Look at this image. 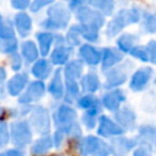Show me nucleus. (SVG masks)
<instances>
[{
    "label": "nucleus",
    "instance_id": "20",
    "mask_svg": "<svg viewBox=\"0 0 156 156\" xmlns=\"http://www.w3.org/2000/svg\"><path fill=\"white\" fill-rule=\"evenodd\" d=\"M68 57H69V50L67 48H63V46H57L51 55V60L56 65L65 63L68 60Z\"/></svg>",
    "mask_w": 156,
    "mask_h": 156
},
{
    "label": "nucleus",
    "instance_id": "13",
    "mask_svg": "<svg viewBox=\"0 0 156 156\" xmlns=\"http://www.w3.org/2000/svg\"><path fill=\"white\" fill-rule=\"evenodd\" d=\"M124 100V96L121 90H113L104 96V105L108 110H116L119 106V102Z\"/></svg>",
    "mask_w": 156,
    "mask_h": 156
},
{
    "label": "nucleus",
    "instance_id": "29",
    "mask_svg": "<svg viewBox=\"0 0 156 156\" xmlns=\"http://www.w3.org/2000/svg\"><path fill=\"white\" fill-rule=\"evenodd\" d=\"M144 28L147 32H156V13H149L144 21Z\"/></svg>",
    "mask_w": 156,
    "mask_h": 156
},
{
    "label": "nucleus",
    "instance_id": "17",
    "mask_svg": "<svg viewBox=\"0 0 156 156\" xmlns=\"http://www.w3.org/2000/svg\"><path fill=\"white\" fill-rule=\"evenodd\" d=\"M89 2L94 9L102 12V15H105V16H110L115 7L113 0H90Z\"/></svg>",
    "mask_w": 156,
    "mask_h": 156
},
{
    "label": "nucleus",
    "instance_id": "28",
    "mask_svg": "<svg viewBox=\"0 0 156 156\" xmlns=\"http://www.w3.org/2000/svg\"><path fill=\"white\" fill-rule=\"evenodd\" d=\"M17 49V40L15 38L1 40V50L4 52H15Z\"/></svg>",
    "mask_w": 156,
    "mask_h": 156
},
{
    "label": "nucleus",
    "instance_id": "10",
    "mask_svg": "<svg viewBox=\"0 0 156 156\" xmlns=\"http://www.w3.org/2000/svg\"><path fill=\"white\" fill-rule=\"evenodd\" d=\"M33 124L35 129L40 133H45L49 129V117L48 112L44 108H37L35 112L33 113Z\"/></svg>",
    "mask_w": 156,
    "mask_h": 156
},
{
    "label": "nucleus",
    "instance_id": "27",
    "mask_svg": "<svg viewBox=\"0 0 156 156\" xmlns=\"http://www.w3.org/2000/svg\"><path fill=\"white\" fill-rule=\"evenodd\" d=\"M13 28L11 26V22L6 21L5 18L1 20V29H0V35H1V40H6V39H12L13 37Z\"/></svg>",
    "mask_w": 156,
    "mask_h": 156
},
{
    "label": "nucleus",
    "instance_id": "26",
    "mask_svg": "<svg viewBox=\"0 0 156 156\" xmlns=\"http://www.w3.org/2000/svg\"><path fill=\"white\" fill-rule=\"evenodd\" d=\"M50 145H51V140H50L49 136L41 138V139H39V140L34 144V146H33V149H32V152L35 154V155L44 154L45 151H48V150L50 149Z\"/></svg>",
    "mask_w": 156,
    "mask_h": 156
},
{
    "label": "nucleus",
    "instance_id": "32",
    "mask_svg": "<svg viewBox=\"0 0 156 156\" xmlns=\"http://www.w3.org/2000/svg\"><path fill=\"white\" fill-rule=\"evenodd\" d=\"M95 104H96V99H94V96H84L79 100V105L84 108H93L95 107Z\"/></svg>",
    "mask_w": 156,
    "mask_h": 156
},
{
    "label": "nucleus",
    "instance_id": "5",
    "mask_svg": "<svg viewBox=\"0 0 156 156\" xmlns=\"http://www.w3.org/2000/svg\"><path fill=\"white\" fill-rule=\"evenodd\" d=\"M12 140L18 146H24L30 140V130L27 122H16L12 124Z\"/></svg>",
    "mask_w": 156,
    "mask_h": 156
},
{
    "label": "nucleus",
    "instance_id": "38",
    "mask_svg": "<svg viewBox=\"0 0 156 156\" xmlns=\"http://www.w3.org/2000/svg\"><path fill=\"white\" fill-rule=\"evenodd\" d=\"M134 156H150V154L144 147H140L134 152Z\"/></svg>",
    "mask_w": 156,
    "mask_h": 156
},
{
    "label": "nucleus",
    "instance_id": "15",
    "mask_svg": "<svg viewBox=\"0 0 156 156\" xmlns=\"http://www.w3.org/2000/svg\"><path fill=\"white\" fill-rule=\"evenodd\" d=\"M37 39L39 41V50L41 52L43 56L48 55L49 50H50V46L54 41V35L51 33H48V32H43V33H38L37 34Z\"/></svg>",
    "mask_w": 156,
    "mask_h": 156
},
{
    "label": "nucleus",
    "instance_id": "33",
    "mask_svg": "<svg viewBox=\"0 0 156 156\" xmlns=\"http://www.w3.org/2000/svg\"><path fill=\"white\" fill-rule=\"evenodd\" d=\"M13 9L17 10H24L28 6H30V0H10Z\"/></svg>",
    "mask_w": 156,
    "mask_h": 156
},
{
    "label": "nucleus",
    "instance_id": "18",
    "mask_svg": "<svg viewBox=\"0 0 156 156\" xmlns=\"http://www.w3.org/2000/svg\"><path fill=\"white\" fill-rule=\"evenodd\" d=\"M50 65L46 60H39L34 67H33V74L37 77V78H48L49 74H50Z\"/></svg>",
    "mask_w": 156,
    "mask_h": 156
},
{
    "label": "nucleus",
    "instance_id": "11",
    "mask_svg": "<svg viewBox=\"0 0 156 156\" xmlns=\"http://www.w3.org/2000/svg\"><path fill=\"white\" fill-rule=\"evenodd\" d=\"M74 117H76L74 110H72L71 107H67V106H61L56 112V124L60 127H62V126L68 127V126H71Z\"/></svg>",
    "mask_w": 156,
    "mask_h": 156
},
{
    "label": "nucleus",
    "instance_id": "3",
    "mask_svg": "<svg viewBox=\"0 0 156 156\" xmlns=\"http://www.w3.org/2000/svg\"><path fill=\"white\" fill-rule=\"evenodd\" d=\"M77 18L80 21L82 24L94 27L98 29L105 23V18H104L102 13H100V11L93 10L87 6H83L77 10Z\"/></svg>",
    "mask_w": 156,
    "mask_h": 156
},
{
    "label": "nucleus",
    "instance_id": "23",
    "mask_svg": "<svg viewBox=\"0 0 156 156\" xmlns=\"http://www.w3.org/2000/svg\"><path fill=\"white\" fill-rule=\"evenodd\" d=\"M80 73H82V65H80V62L72 61V62L68 63V66L66 68V78H67V80H73L74 82V79L78 78Z\"/></svg>",
    "mask_w": 156,
    "mask_h": 156
},
{
    "label": "nucleus",
    "instance_id": "21",
    "mask_svg": "<svg viewBox=\"0 0 156 156\" xmlns=\"http://www.w3.org/2000/svg\"><path fill=\"white\" fill-rule=\"evenodd\" d=\"M49 91L55 99H60L62 96L63 89H62V83H61V79H60V72L58 71L56 72L54 79L51 80V83L49 85Z\"/></svg>",
    "mask_w": 156,
    "mask_h": 156
},
{
    "label": "nucleus",
    "instance_id": "35",
    "mask_svg": "<svg viewBox=\"0 0 156 156\" xmlns=\"http://www.w3.org/2000/svg\"><path fill=\"white\" fill-rule=\"evenodd\" d=\"M90 0H68V7L72 10H78L80 7L84 6V4H87Z\"/></svg>",
    "mask_w": 156,
    "mask_h": 156
},
{
    "label": "nucleus",
    "instance_id": "16",
    "mask_svg": "<svg viewBox=\"0 0 156 156\" xmlns=\"http://www.w3.org/2000/svg\"><path fill=\"white\" fill-rule=\"evenodd\" d=\"M27 83V76L26 74H17L7 84L9 87V93L11 95H17L23 88L24 84Z\"/></svg>",
    "mask_w": 156,
    "mask_h": 156
},
{
    "label": "nucleus",
    "instance_id": "8",
    "mask_svg": "<svg viewBox=\"0 0 156 156\" xmlns=\"http://www.w3.org/2000/svg\"><path fill=\"white\" fill-rule=\"evenodd\" d=\"M15 24L21 37H27L32 29V18L26 12H18L15 17Z\"/></svg>",
    "mask_w": 156,
    "mask_h": 156
},
{
    "label": "nucleus",
    "instance_id": "6",
    "mask_svg": "<svg viewBox=\"0 0 156 156\" xmlns=\"http://www.w3.org/2000/svg\"><path fill=\"white\" fill-rule=\"evenodd\" d=\"M152 71L151 68H141L139 71H136L132 78V82H130V88L133 90H141L144 89V87L147 84L149 79H150V76H151Z\"/></svg>",
    "mask_w": 156,
    "mask_h": 156
},
{
    "label": "nucleus",
    "instance_id": "24",
    "mask_svg": "<svg viewBox=\"0 0 156 156\" xmlns=\"http://www.w3.org/2000/svg\"><path fill=\"white\" fill-rule=\"evenodd\" d=\"M82 87L87 91H94L99 88V79L94 73L87 74L82 80Z\"/></svg>",
    "mask_w": 156,
    "mask_h": 156
},
{
    "label": "nucleus",
    "instance_id": "7",
    "mask_svg": "<svg viewBox=\"0 0 156 156\" xmlns=\"http://www.w3.org/2000/svg\"><path fill=\"white\" fill-rule=\"evenodd\" d=\"M98 133L100 135L104 136H108V135H117V134H122L123 129L119 128L117 124H115L110 118L107 117H101L100 118V127L98 129Z\"/></svg>",
    "mask_w": 156,
    "mask_h": 156
},
{
    "label": "nucleus",
    "instance_id": "14",
    "mask_svg": "<svg viewBox=\"0 0 156 156\" xmlns=\"http://www.w3.org/2000/svg\"><path fill=\"white\" fill-rule=\"evenodd\" d=\"M122 58V55L112 49V48H107L104 50V57H102V66L104 68H110L111 66H113L115 63H117L119 60Z\"/></svg>",
    "mask_w": 156,
    "mask_h": 156
},
{
    "label": "nucleus",
    "instance_id": "19",
    "mask_svg": "<svg viewBox=\"0 0 156 156\" xmlns=\"http://www.w3.org/2000/svg\"><path fill=\"white\" fill-rule=\"evenodd\" d=\"M22 54L28 62H32L38 57V49L33 41L27 40L22 44Z\"/></svg>",
    "mask_w": 156,
    "mask_h": 156
},
{
    "label": "nucleus",
    "instance_id": "36",
    "mask_svg": "<svg viewBox=\"0 0 156 156\" xmlns=\"http://www.w3.org/2000/svg\"><path fill=\"white\" fill-rule=\"evenodd\" d=\"M11 66H12L13 69H18L21 67V57H20V55L15 54L12 56V58H11Z\"/></svg>",
    "mask_w": 156,
    "mask_h": 156
},
{
    "label": "nucleus",
    "instance_id": "12",
    "mask_svg": "<svg viewBox=\"0 0 156 156\" xmlns=\"http://www.w3.org/2000/svg\"><path fill=\"white\" fill-rule=\"evenodd\" d=\"M44 93V84L41 82H33L28 89H27V93L20 99L21 102H28V101H33V100H37L39 99Z\"/></svg>",
    "mask_w": 156,
    "mask_h": 156
},
{
    "label": "nucleus",
    "instance_id": "25",
    "mask_svg": "<svg viewBox=\"0 0 156 156\" xmlns=\"http://www.w3.org/2000/svg\"><path fill=\"white\" fill-rule=\"evenodd\" d=\"M126 79V73L122 72L119 68L118 69H115L110 73V77L107 78V82H106V85L108 87H116V85H119L124 82Z\"/></svg>",
    "mask_w": 156,
    "mask_h": 156
},
{
    "label": "nucleus",
    "instance_id": "30",
    "mask_svg": "<svg viewBox=\"0 0 156 156\" xmlns=\"http://www.w3.org/2000/svg\"><path fill=\"white\" fill-rule=\"evenodd\" d=\"M132 55L140 58L141 61H147L149 60V52H147V49L146 48H143V46H135L132 49Z\"/></svg>",
    "mask_w": 156,
    "mask_h": 156
},
{
    "label": "nucleus",
    "instance_id": "2",
    "mask_svg": "<svg viewBox=\"0 0 156 156\" xmlns=\"http://www.w3.org/2000/svg\"><path fill=\"white\" fill-rule=\"evenodd\" d=\"M69 21V11L62 2L54 4L48 10V20L43 22V27L48 29H61Z\"/></svg>",
    "mask_w": 156,
    "mask_h": 156
},
{
    "label": "nucleus",
    "instance_id": "31",
    "mask_svg": "<svg viewBox=\"0 0 156 156\" xmlns=\"http://www.w3.org/2000/svg\"><path fill=\"white\" fill-rule=\"evenodd\" d=\"M55 0H33V2L30 4L29 9L32 12H37V11H40L43 7L52 4Z\"/></svg>",
    "mask_w": 156,
    "mask_h": 156
},
{
    "label": "nucleus",
    "instance_id": "1",
    "mask_svg": "<svg viewBox=\"0 0 156 156\" xmlns=\"http://www.w3.org/2000/svg\"><path fill=\"white\" fill-rule=\"evenodd\" d=\"M140 20V12L138 9L132 7V9H123L121 10L116 17L107 24V29H106V34L108 37H113L116 35L123 27L129 26L132 23H135Z\"/></svg>",
    "mask_w": 156,
    "mask_h": 156
},
{
    "label": "nucleus",
    "instance_id": "37",
    "mask_svg": "<svg viewBox=\"0 0 156 156\" xmlns=\"http://www.w3.org/2000/svg\"><path fill=\"white\" fill-rule=\"evenodd\" d=\"M1 144L4 145L6 141H7V133H6V124H5V122H2L1 123Z\"/></svg>",
    "mask_w": 156,
    "mask_h": 156
},
{
    "label": "nucleus",
    "instance_id": "34",
    "mask_svg": "<svg viewBox=\"0 0 156 156\" xmlns=\"http://www.w3.org/2000/svg\"><path fill=\"white\" fill-rule=\"evenodd\" d=\"M146 49L149 52V57L154 63H156V41H150Z\"/></svg>",
    "mask_w": 156,
    "mask_h": 156
},
{
    "label": "nucleus",
    "instance_id": "4",
    "mask_svg": "<svg viewBox=\"0 0 156 156\" xmlns=\"http://www.w3.org/2000/svg\"><path fill=\"white\" fill-rule=\"evenodd\" d=\"M80 151L83 155H94V156H107L108 155V147L105 143H102L100 139L94 136H88L83 139L80 145Z\"/></svg>",
    "mask_w": 156,
    "mask_h": 156
},
{
    "label": "nucleus",
    "instance_id": "22",
    "mask_svg": "<svg viewBox=\"0 0 156 156\" xmlns=\"http://www.w3.org/2000/svg\"><path fill=\"white\" fill-rule=\"evenodd\" d=\"M134 41H135V37L132 35L130 33H127L119 37V39L117 40V45L122 51H132Z\"/></svg>",
    "mask_w": 156,
    "mask_h": 156
},
{
    "label": "nucleus",
    "instance_id": "9",
    "mask_svg": "<svg viewBox=\"0 0 156 156\" xmlns=\"http://www.w3.org/2000/svg\"><path fill=\"white\" fill-rule=\"evenodd\" d=\"M79 55L89 65H98L101 58V52L98 49H95L94 46L88 45V44L83 45L79 49Z\"/></svg>",
    "mask_w": 156,
    "mask_h": 156
}]
</instances>
